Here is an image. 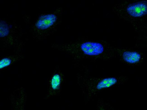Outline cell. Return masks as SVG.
Wrapping results in <instances>:
<instances>
[{"instance_id": "1", "label": "cell", "mask_w": 147, "mask_h": 110, "mask_svg": "<svg viewBox=\"0 0 147 110\" xmlns=\"http://www.w3.org/2000/svg\"><path fill=\"white\" fill-rule=\"evenodd\" d=\"M114 46L106 40L82 37L65 43H53L50 48L70 56L77 66L85 60L108 61L115 58Z\"/></svg>"}, {"instance_id": "2", "label": "cell", "mask_w": 147, "mask_h": 110, "mask_svg": "<svg viewBox=\"0 0 147 110\" xmlns=\"http://www.w3.org/2000/svg\"><path fill=\"white\" fill-rule=\"evenodd\" d=\"M126 76H94L86 72L78 73L77 82L81 90L85 103H88L105 90L111 89L128 81Z\"/></svg>"}, {"instance_id": "3", "label": "cell", "mask_w": 147, "mask_h": 110, "mask_svg": "<svg viewBox=\"0 0 147 110\" xmlns=\"http://www.w3.org/2000/svg\"><path fill=\"white\" fill-rule=\"evenodd\" d=\"M64 9L58 7L38 14L30 26L32 37L36 42L43 41L54 34L63 21Z\"/></svg>"}, {"instance_id": "4", "label": "cell", "mask_w": 147, "mask_h": 110, "mask_svg": "<svg viewBox=\"0 0 147 110\" xmlns=\"http://www.w3.org/2000/svg\"><path fill=\"white\" fill-rule=\"evenodd\" d=\"M112 11L133 29L147 22V0H124L115 4Z\"/></svg>"}, {"instance_id": "5", "label": "cell", "mask_w": 147, "mask_h": 110, "mask_svg": "<svg viewBox=\"0 0 147 110\" xmlns=\"http://www.w3.org/2000/svg\"><path fill=\"white\" fill-rule=\"evenodd\" d=\"M22 27L16 20H9L5 18L0 20L1 50L11 49L14 53L22 52L27 42L24 39Z\"/></svg>"}, {"instance_id": "6", "label": "cell", "mask_w": 147, "mask_h": 110, "mask_svg": "<svg viewBox=\"0 0 147 110\" xmlns=\"http://www.w3.org/2000/svg\"><path fill=\"white\" fill-rule=\"evenodd\" d=\"M115 58L125 65L137 67L144 63L146 59L144 52L136 48L118 47L114 46Z\"/></svg>"}, {"instance_id": "7", "label": "cell", "mask_w": 147, "mask_h": 110, "mask_svg": "<svg viewBox=\"0 0 147 110\" xmlns=\"http://www.w3.org/2000/svg\"><path fill=\"white\" fill-rule=\"evenodd\" d=\"M65 80V76L61 68L57 66L47 82V93L44 99L48 100L61 94Z\"/></svg>"}, {"instance_id": "8", "label": "cell", "mask_w": 147, "mask_h": 110, "mask_svg": "<svg viewBox=\"0 0 147 110\" xmlns=\"http://www.w3.org/2000/svg\"><path fill=\"white\" fill-rule=\"evenodd\" d=\"M134 48L147 52V22L133 29Z\"/></svg>"}, {"instance_id": "9", "label": "cell", "mask_w": 147, "mask_h": 110, "mask_svg": "<svg viewBox=\"0 0 147 110\" xmlns=\"http://www.w3.org/2000/svg\"><path fill=\"white\" fill-rule=\"evenodd\" d=\"M25 57V55L22 52L3 56L0 58V71H6L22 60Z\"/></svg>"}, {"instance_id": "10", "label": "cell", "mask_w": 147, "mask_h": 110, "mask_svg": "<svg viewBox=\"0 0 147 110\" xmlns=\"http://www.w3.org/2000/svg\"><path fill=\"white\" fill-rule=\"evenodd\" d=\"M97 110H114L111 107V105L103 99L98 100L96 103Z\"/></svg>"}]
</instances>
